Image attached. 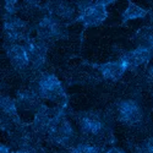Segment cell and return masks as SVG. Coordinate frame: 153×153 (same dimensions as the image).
Returning a JSON list of instances; mask_svg holds the SVG:
<instances>
[{"instance_id": "obj_1", "label": "cell", "mask_w": 153, "mask_h": 153, "mask_svg": "<svg viewBox=\"0 0 153 153\" xmlns=\"http://www.w3.org/2000/svg\"><path fill=\"white\" fill-rule=\"evenodd\" d=\"M81 134L92 141L105 137L110 131L109 119L103 113L97 110H83L74 114Z\"/></svg>"}, {"instance_id": "obj_2", "label": "cell", "mask_w": 153, "mask_h": 153, "mask_svg": "<svg viewBox=\"0 0 153 153\" xmlns=\"http://www.w3.org/2000/svg\"><path fill=\"white\" fill-rule=\"evenodd\" d=\"M65 107L66 103L61 105L60 111L53 121L50 129L48 130L47 136L48 141H50L52 143L69 149L77 143V132L65 115Z\"/></svg>"}, {"instance_id": "obj_3", "label": "cell", "mask_w": 153, "mask_h": 153, "mask_svg": "<svg viewBox=\"0 0 153 153\" xmlns=\"http://www.w3.org/2000/svg\"><path fill=\"white\" fill-rule=\"evenodd\" d=\"M114 4L113 0L107 1H77L75 3L79 10V15L74 22H81L85 28L97 27L103 23L108 17L107 6Z\"/></svg>"}, {"instance_id": "obj_4", "label": "cell", "mask_w": 153, "mask_h": 153, "mask_svg": "<svg viewBox=\"0 0 153 153\" xmlns=\"http://www.w3.org/2000/svg\"><path fill=\"white\" fill-rule=\"evenodd\" d=\"M32 30L36 31L37 37L44 42H55L60 39H66L68 32L60 20L53 15L43 11V16L38 19L37 22L32 26Z\"/></svg>"}, {"instance_id": "obj_5", "label": "cell", "mask_w": 153, "mask_h": 153, "mask_svg": "<svg viewBox=\"0 0 153 153\" xmlns=\"http://www.w3.org/2000/svg\"><path fill=\"white\" fill-rule=\"evenodd\" d=\"M33 90L42 99L52 102H66L68 97L59 79L54 74H43L37 79Z\"/></svg>"}, {"instance_id": "obj_6", "label": "cell", "mask_w": 153, "mask_h": 153, "mask_svg": "<svg viewBox=\"0 0 153 153\" xmlns=\"http://www.w3.org/2000/svg\"><path fill=\"white\" fill-rule=\"evenodd\" d=\"M4 37L5 44H15L20 41H26L30 37L32 26L16 16H4Z\"/></svg>"}, {"instance_id": "obj_7", "label": "cell", "mask_w": 153, "mask_h": 153, "mask_svg": "<svg viewBox=\"0 0 153 153\" xmlns=\"http://www.w3.org/2000/svg\"><path fill=\"white\" fill-rule=\"evenodd\" d=\"M117 118L127 126L140 125L143 121L145 111L140 102L136 99H123L117 105Z\"/></svg>"}, {"instance_id": "obj_8", "label": "cell", "mask_w": 153, "mask_h": 153, "mask_svg": "<svg viewBox=\"0 0 153 153\" xmlns=\"http://www.w3.org/2000/svg\"><path fill=\"white\" fill-rule=\"evenodd\" d=\"M31 60V68L34 71H41L47 62L48 55V43L39 39L38 37L32 38L31 36L23 42Z\"/></svg>"}, {"instance_id": "obj_9", "label": "cell", "mask_w": 153, "mask_h": 153, "mask_svg": "<svg viewBox=\"0 0 153 153\" xmlns=\"http://www.w3.org/2000/svg\"><path fill=\"white\" fill-rule=\"evenodd\" d=\"M5 52L10 64L17 72L26 74L30 70H32L30 55L25 44H5Z\"/></svg>"}, {"instance_id": "obj_10", "label": "cell", "mask_w": 153, "mask_h": 153, "mask_svg": "<svg viewBox=\"0 0 153 153\" xmlns=\"http://www.w3.org/2000/svg\"><path fill=\"white\" fill-rule=\"evenodd\" d=\"M60 108L61 107L49 108L45 104H42L34 113V119H33V123L31 124V130L38 136L47 135L48 130L50 129L53 121L55 120L56 115L59 114Z\"/></svg>"}, {"instance_id": "obj_11", "label": "cell", "mask_w": 153, "mask_h": 153, "mask_svg": "<svg viewBox=\"0 0 153 153\" xmlns=\"http://www.w3.org/2000/svg\"><path fill=\"white\" fill-rule=\"evenodd\" d=\"M93 68H96L103 76V79L108 81H118L123 77V75L129 70V64L121 56L118 60L108 61L103 64H93Z\"/></svg>"}, {"instance_id": "obj_12", "label": "cell", "mask_w": 153, "mask_h": 153, "mask_svg": "<svg viewBox=\"0 0 153 153\" xmlns=\"http://www.w3.org/2000/svg\"><path fill=\"white\" fill-rule=\"evenodd\" d=\"M43 11L48 12V14L53 15L58 20L62 21H75V15L77 7H76L75 3H69V1H48L43 4ZM72 21V22H74Z\"/></svg>"}, {"instance_id": "obj_13", "label": "cell", "mask_w": 153, "mask_h": 153, "mask_svg": "<svg viewBox=\"0 0 153 153\" xmlns=\"http://www.w3.org/2000/svg\"><path fill=\"white\" fill-rule=\"evenodd\" d=\"M41 97L33 88H26L16 92V105L17 109L23 111H33L36 113L43 103L41 102Z\"/></svg>"}, {"instance_id": "obj_14", "label": "cell", "mask_w": 153, "mask_h": 153, "mask_svg": "<svg viewBox=\"0 0 153 153\" xmlns=\"http://www.w3.org/2000/svg\"><path fill=\"white\" fill-rule=\"evenodd\" d=\"M121 58L125 59L126 62L129 64V70H130V69H136L138 66L147 64L153 58V53L147 47L137 45L135 49L129 50L124 55H121Z\"/></svg>"}, {"instance_id": "obj_15", "label": "cell", "mask_w": 153, "mask_h": 153, "mask_svg": "<svg viewBox=\"0 0 153 153\" xmlns=\"http://www.w3.org/2000/svg\"><path fill=\"white\" fill-rule=\"evenodd\" d=\"M0 108H1L3 117L11 120L16 126L23 125L19 117V113H17L19 109L16 105V100L14 98H11L10 96H3L1 99H0Z\"/></svg>"}, {"instance_id": "obj_16", "label": "cell", "mask_w": 153, "mask_h": 153, "mask_svg": "<svg viewBox=\"0 0 153 153\" xmlns=\"http://www.w3.org/2000/svg\"><path fill=\"white\" fill-rule=\"evenodd\" d=\"M148 14V11L146 9H143L142 6L136 5L132 1L127 3L126 9L123 11L121 14V22L126 23L127 21H131V20H137V19H143L146 17Z\"/></svg>"}, {"instance_id": "obj_17", "label": "cell", "mask_w": 153, "mask_h": 153, "mask_svg": "<svg viewBox=\"0 0 153 153\" xmlns=\"http://www.w3.org/2000/svg\"><path fill=\"white\" fill-rule=\"evenodd\" d=\"M66 151L69 153H105L103 146L93 142H77Z\"/></svg>"}, {"instance_id": "obj_18", "label": "cell", "mask_w": 153, "mask_h": 153, "mask_svg": "<svg viewBox=\"0 0 153 153\" xmlns=\"http://www.w3.org/2000/svg\"><path fill=\"white\" fill-rule=\"evenodd\" d=\"M140 44L138 45H143L151 49V52L153 53V28H147L140 33Z\"/></svg>"}, {"instance_id": "obj_19", "label": "cell", "mask_w": 153, "mask_h": 153, "mask_svg": "<svg viewBox=\"0 0 153 153\" xmlns=\"http://www.w3.org/2000/svg\"><path fill=\"white\" fill-rule=\"evenodd\" d=\"M21 4L14 0L4 3V16H15V14L20 10Z\"/></svg>"}, {"instance_id": "obj_20", "label": "cell", "mask_w": 153, "mask_h": 153, "mask_svg": "<svg viewBox=\"0 0 153 153\" xmlns=\"http://www.w3.org/2000/svg\"><path fill=\"white\" fill-rule=\"evenodd\" d=\"M137 153H153V137L146 138L136 151Z\"/></svg>"}, {"instance_id": "obj_21", "label": "cell", "mask_w": 153, "mask_h": 153, "mask_svg": "<svg viewBox=\"0 0 153 153\" xmlns=\"http://www.w3.org/2000/svg\"><path fill=\"white\" fill-rule=\"evenodd\" d=\"M12 153H41L36 146H26V147H20Z\"/></svg>"}, {"instance_id": "obj_22", "label": "cell", "mask_w": 153, "mask_h": 153, "mask_svg": "<svg viewBox=\"0 0 153 153\" xmlns=\"http://www.w3.org/2000/svg\"><path fill=\"white\" fill-rule=\"evenodd\" d=\"M105 153H125V151L121 149V148H119V147H111Z\"/></svg>"}, {"instance_id": "obj_23", "label": "cell", "mask_w": 153, "mask_h": 153, "mask_svg": "<svg viewBox=\"0 0 153 153\" xmlns=\"http://www.w3.org/2000/svg\"><path fill=\"white\" fill-rule=\"evenodd\" d=\"M0 153H12V151L6 145H1L0 146Z\"/></svg>"}, {"instance_id": "obj_24", "label": "cell", "mask_w": 153, "mask_h": 153, "mask_svg": "<svg viewBox=\"0 0 153 153\" xmlns=\"http://www.w3.org/2000/svg\"><path fill=\"white\" fill-rule=\"evenodd\" d=\"M52 153H69L68 151H54V152H52Z\"/></svg>"}, {"instance_id": "obj_25", "label": "cell", "mask_w": 153, "mask_h": 153, "mask_svg": "<svg viewBox=\"0 0 153 153\" xmlns=\"http://www.w3.org/2000/svg\"><path fill=\"white\" fill-rule=\"evenodd\" d=\"M151 74L153 75V66H152V69H151Z\"/></svg>"}, {"instance_id": "obj_26", "label": "cell", "mask_w": 153, "mask_h": 153, "mask_svg": "<svg viewBox=\"0 0 153 153\" xmlns=\"http://www.w3.org/2000/svg\"><path fill=\"white\" fill-rule=\"evenodd\" d=\"M135 153H137V152H135Z\"/></svg>"}]
</instances>
